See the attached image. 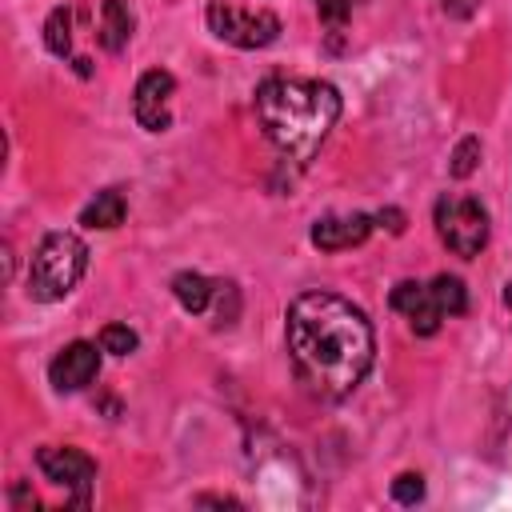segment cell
Segmentation results:
<instances>
[{"label": "cell", "instance_id": "obj_2", "mask_svg": "<svg viewBox=\"0 0 512 512\" xmlns=\"http://www.w3.org/2000/svg\"><path fill=\"white\" fill-rule=\"evenodd\" d=\"M256 120L284 156L304 164L340 120V92L328 80L268 76L256 88Z\"/></svg>", "mask_w": 512, "mask_h": 512}, {"label": "cell", "instance_id": "obj_7", "mask_svg": "<svg viewBox=\"0 0 512 512\" xmlns=\"http://www.w3.org/2000/svg\"><path fill=\"white\" fill-rule=\"evenodd\" d=\"M172 92H176V80H172V72H164V68H148V72L136 80L132 112H136V120H140L144 132H164V128L172 124V112H168Z\"/></svg>", "mask_w": 512, "mask_h": 512}, {"label": "cell", "instance_id": "obj_14", "mask_svg": "<svg viewBox=\"0 0 512 512\" xmlns=\"http://www.w3.org/2000/svg\"><path fill=\"white\" fill-rule=\"evenodd\" d=\"M428 292H432V304L440 308L444 320H448V316H460V312L468 308V292H464V280H460V276L440 272V276L428 284Z\"/></svg>", "mask_w": 512, "mask_h": 512}, {"label": "cell", "instance_id": "obj_19", "mask_svg": "<svg viewBox=\"0 0 512 512\" xmlns=\"http://www.w3.org/2000/svg\"><path fill=\"white\" fill-rule=\"evenodd\" d=\"M392 496H396L400 504H416V500L424 496V476H420V472H400V476L392 480Z\"/></svg>", "mask_w": 512, "mask_h": 512}, {"label": "cell", "instance_id": "obj_17", "mask_svg": "<svg viewBox=\"0 0 512 512\" xmlns=\"http://www.w3.org/2000/svg\"><path fill=\"white\" fill-rule=\"evenodd\" d=\"M476 164H480V140H476V136H464V140L456 144V152H452L448 172H452L456 180H464V176L476 172Z\"/></svg>", "mask_w": 512, "mask_h": 512}, {"label": "cell", "instance_id": "obj_13", "mask_svg": "<svg viewBox=\"0 0 512 512\" xmlns=\"http://www.w3.org/2000/svg\"><path fill=\"white\" fill-rule=\"evenodd\" d=\"M124 196L116 192V188H104V192H96V200L92 204H84V212H80V224L84 228H116V224H124Z\"/></svg>", "mask_w": 512, "mask_h": 512}, {"label": "cell", "instance_id": "obj_16", "mask_svg": "<svg viewBox=\"0 0 512 512\" xmlns=\"http://www.w3.org/2000/svg\"><path fill=\"white\" fill-rule=\"evenodd\" d=\"M136 344H140V336L128 324H104V332H100V348L112 356H128V352H136Z\"/></svg>", "mask_w": 512, "mask_h": 512}, {"label": "cell", "instance_id": "obj_6", "mask_svg": "<svg viewBox=\"0 0 512 512\" xmlns=\"http://www.w3.org/2000/svg\"><path fill=\"white\" fill-rule=\"evenodd\" d=\"M36 464L44 472V480H52L56 488L72 492L76 504H88V492L96 484V460L80 448H40L36 452Z\"/></svg>", "mask_w": 512, "mask_h": 512}, {"label": "cell", "instance_id": "obj_4", "mask_svg": "<svg viewBox=\"0 0 512 512\" xmlns=\"http://www.w3.org/2000/svg\"><path fill=\"white\" fill-rule=\"evenodd\" d=\"M432 220H436V236L456 256H480V248L488 244V212H484V204L476 196L444 192L436 200Z\"/></svg>", "mask_w": 512, "mask_h": 512}, {"label": "cell", "instance_id": "obj_1", "mask_svg": "<svg viewBox=\"0 0 512 512\" xmlns=\"http://www.w3.org/2000/svg\"><path fill=\"white\" fill-rule=\"evenodd\" d=\"M288 360L296 380L320 400H344L372 368L376 336L368 316L336 292H304L284 320Z\"/></svg>", "mask_w": 512, "mask_h": 512}, {"label": "cell", "instance_id": "obj_10", "mask_svg": "<svg viewBox=\"0 0 512 512\" xmlns=\"http://www.w3.org/2000/svg\"><path fill=\"white\" fill-rule=\"evenodd\" d=\"M372 220L368 212H348V216H324L312 224V244L324 248V252H344V248H356L368 240L372 232Z\"/></svg>", "mask_w": 512, "mask_h": 512}, {"label": "cell", "instance_id": "obj_18", "mask_svg": "<svg viewBox=\"0 0 512 512\" xmlns=\"http://www.w3.org/2000/svg\"><path fill=\"white\" fill-rule=\"evenodd\" d=\"M316 4V16L324 20L328 32H340L348 24V12H352V0H312Z\"/></svg>", "mask_w": 512, "mask_h": 512}, {"label": "cell", "instance_id": "obj_20", "mask_svg": "<svg viewBox=\"0 0 512 512\" xmlns=\"http://www.w3.org/2000/svg\"><path fill=\"white\" fill-rule=\"evenodd\" d=\"M476 8V0H444V12H452V16H468Z\"/></svg>", "mask_w": 512, "mask_h": 512}, {"label": "cell", "instance_id": "obj_12", "mask_svg": "<svg viewBox=\"0 0 512 512\" xmlns=\"http://www.w3.org/2000/svg\"><path fill=\"white\" fill-rule=\"evenodd\" d=\"M132 40V4L128 0H104L100 8V44L108 52H120Z\"/></svg>", "mask_w": 512, "mask_h": 512}, {"label": "cell", "instance_id": "obj_9", "mask_svg": "<svg viewBox=\"0 0 512 512\" xmlns=\"http://www.w3.org/2000/svg\"><path fill=\"white\" fill-rule=\"evenodd\" d=\"M392 308L408 320V328L416 332V336H432L436 328H440V308L432 304V292H428V284H416V280H400L396 288H392Z\"/></svg>", "mask_w": 512, "mask_h": 512}, {"label": "cell", "instance_id": "obj_11", "mask_svg": "<svg viewBox=\"0 0 512 512\" xmlns=\"http://www.w3.org/2000/svg\"><path fill=\"white\" fill-rule=\"evenodd\" d=\"M172 296L180 300V308H184V312L200 316V312H208V308H212L216 280H208V276H200V272H176V276H172Z\"/></svg>", "mask_w": 512, "mask_h": 512}, {"label": "cell", "instance_id": "obj_15", "mask_svg": "<svg viewBox=\"0 0 512 512\" xmlns=\"http://www.w3.org/2000/svg\"><path fill=\"white\" fill-rule=\"evenodd\" d=\"M44 44L52 56H68L72 52V8H52L44 20Z\"/></svg>", "mask_w": 512, "mask_h": 512}, {"label": "cell", "instance_id": "obj_8", "mask_svg": "<svg viewBox=\"0 0 512 512\" xmlns=\"http://www.w3.org/2000/svg\"><path fill=\"white\" fill-rule=\"evenodd\" d=\"M100 352H104V348H100ZM100 352H96L92 340H72V344H64V348L52 356V364H48L52 388H56V392H80V388H88V384L100 376Z\"/></svg>", "mask_w": 512, "mask_h": 512}, {"label": "cell", "instance_id": "obj_3", "mask_svg": "<svg viewBox=\"0 0 512 512\" xmlns=\"http://www.w3.org/2000/svg\"><path fill=\"white\" fill-rule=\"evenodd\" d=\"M84 268H88V244L76 232H48L32 252L28 296L40 304L64 300L80 284Z\"/></svg>", "mask_w": 512, "mask_h": 512}, {"label": "cell", "instance_id": "obj_21", "mask_svg": "<svg viewBox=\"0 0 512 512\" xmlns=\"http://www.w3.org/2000/svg\"><path fill=\"white\" fill-rule=\"evenodd\" d=\"M504 304H508V312H512V280L504 284Z\"/></svg>", "mask_w": 512, "mask_h": 512}, {"label": "cell", "instance_id": "obj_5", "mask_svg": "<svg viewBox=\"0 0 512 512\" xmlns=\"http://www.w3.org/2000/svg\"><path fill=\"white\" fill-rule=\"evenodd\" d=\"M204 20L224 44H236V48H268L280 36V16L268 8H236V4L212 0Z\"/></svg>", "mask_w": 512, "mask_h": 512}]
</instances>
